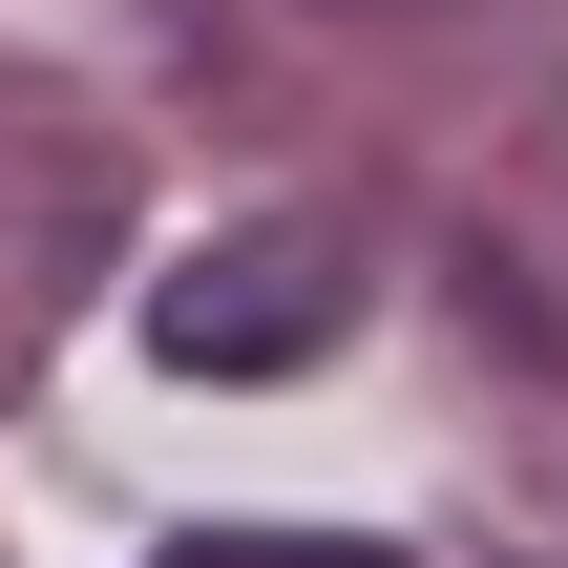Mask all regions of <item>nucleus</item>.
Returning a JSON list of instances; mask_svg holds the SVG:
<instances>
[{
  "label": "nucleus",
  "mask_w": 568,
  "mask_h": 568,
  "mask_svg": "<svg viewBox=\"0 0 568 568\" xmlns=\"http://www.w3.org/2000/svg\"><path fill=\"white\" fill-rule=\"evenodd\" d=\"M337 316H358V253H337L316 211H274V232H211V253L148 295L169 379H295V358H337Z\"/></svg>",
  "instance_id": "1"
},
{
  "label": "nucleus",
  "mask_w": 568,
  "mask_h": 568,
  "mask_svg": "<svg viewBox=\"0 0 568 568\" xmlns=\"http://www.w3.org/2000/svg\"><path fill=\"white\" fill-rule=\"evenodd\" d=\"M148 568H400V548H358V527H190V548H148Z\"/></svg>",
  "instance_id": "2"
},
{
  "label": "nucleus",
  "mask_w": 568,
  "mask_h": 568,
  "mask_svg": "<svg viewBox=\"0 0 568 568\" xmlns=\"http://www.w3.org/2000/svg\"><path fill=\"white\" fill-rule=\"evenodd\" d=\"M316 21H400V0H316Z\"/></svg>",
  "instance_id": "3"
}]
</instances>
